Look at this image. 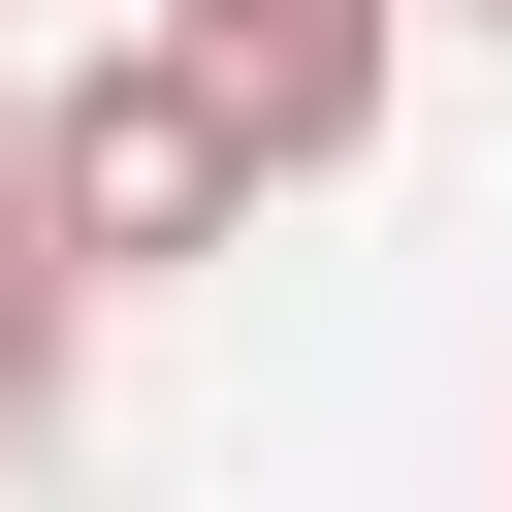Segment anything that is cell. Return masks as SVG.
Returning <instances> with one entry per match:
<instances>
[{"mask_svg": "<svg viewBox=\"0 0 512 512\" xmlns=\"http://www.w3.org/2000/svg\"><path fill=\"white\" fill-rule=\"evenodd\" d=\"M32 224H64L96 288H160V256H224V224H256V128L128 32V64H64V96H32Z\"/></svg>", "mask_w": 512, "mask_h": 512, "instance_id": "obj_1", "label": "cell"}, {"mask_svg": "<svg viewBox=\"0 0 512 512\" xmlns=\"http://www.w3.org/2000/svg\"><path fill=\"white\" fill-rule=\"evenodd\" d=\"M160 64L256 128V192H320L352 128H384V64H416V0H160Z\"/></svg>", "mask_w": 512, "mask_h": 512, "instance_id": "obj_2", "label": "cell"}, {"mask_svg": "<svg viewBox=\"0 0 512 512\" xmlns=\"http://www.w3.org/2000/svg\"><path fill=\"white\" fill-rule=\"evenodd\" d=\"M64 320H96V256H64V224H32V160H0V448L64 416Z\"/></svg>", "mask_w": 512, "mask_h": 512, "instance_id": "obj_3", "label": "cell"}, {"mask_svg": "<svg viewBox=\"0 0 512 512\" xmlns=\"http://www.w3.org/2000/svg\"><path fill=\"white\" fill-rule=\"evenodd\" d=\"M448 32H512V0H448Z\"/></svg>", "mask_w": 512, "mask_h": 512, "instance_id": "obj_4", "label": "cell"}, {"mask_svg": "<svg viewBox=\"0 0 512 512\" xmlns=\"http://www.w3.org/2000/svg\"><path fill=\"white\" fill-rule=\"evenodd\" d=\"M0 160H32V96H0Z\"/></svg>", "mask_w": 512, "mask_h": 512, "instance_id": "obj_5", "label": "cell"}]
</instances>
